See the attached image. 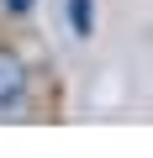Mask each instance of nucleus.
Segmentation results:
<instances>
[{
  "instance_id": "obj_1",
  "label": "nucleus",
  "mask_w": 153,
  "mask_h": 158,
  "mask_svg": "<svg viewBox=\"0 0 153 158\" xmlns=\"http://www.w3.org/2000/svg\"><path fill=\"white\" fill-rule=\"evenodd\" d=\"M27 95V63L16 48H0V106H16Z\"/></svg>"
},
{
  "instance_id": "obj_3",
  "label": "nucleus",
  "mask_w": 153,
  "mask_h": 158,
  "mask_svg": "<svg viewBox=\"0 0 153 158\" xmlns=\"http://www.w3.org/2000/svg\"><path fill=\"white\" fill-rule=\"evenodd\" d=\"M6 6H11V16H27V11H32V0H6Z\"/></svg>"
},
{
  "instance_id": "obj_2",
  "label": "nucleus",
  "mask_w": 153,
  "mask_h": 158,
  "mask_svg": "<svg viewBox=\"0 0 153 158\" xmlns=\"http://www.w3.org/2000/svg\"><path fill=\"white\" fill-rule=\"evenodd\" d=\"M69 32L74 37H90L95 32V0H69Z\"/></svg>"
}]
</instances>
